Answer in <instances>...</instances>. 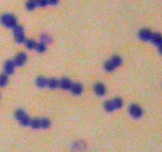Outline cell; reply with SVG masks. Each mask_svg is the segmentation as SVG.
<instances>
[{
	"mask_svg": "<svg viewBox=\"0 0 162 152\" xmlns=\"http://www.w3.org/2000/svg\"><path fill=\"white\" fill-rule=\"evenodd\" d=\"M122 63H123V59L120 56H114L107 62H105L104 64V68L108 72H112L115 69L120 67Z\"/></svg>",
	"mask_w": 162,
	"mask_h": 152,
	"instance_id": "6da1fadb",
	"label": "cell"
},
{
	"mask_svg": "<svg viewBox=\"0 0 162 152\" xmlns=\"http://www.w3.org/2000/svg\"><path fill=\"white\" fill-rule=\"evenodd\" d=\"M0 22L6 28L13 29L18 25V20L14 15L11 14H4L0 17Z\"/></svg>",
	"mask_w": 162,
	"mask_h": 152,
	"instance_id": "7a4b0ae2",
	"label": "cell"
},
{
	"mask_svg": "<svg viewBox=\"0 0 162 152\" xmlns=\"http://www.w3.org/2000/svg\"><path fill=\"white\" fill-rule=\"evenodd\" d=\"M14 116L16 120L18 121L21 125L25 127H28L30 125L32 119L29 117V115L23 110H16Z\"/></svg>",
	"mask_w": 162,
	"mask_h": 152,
	"instance_id": "3957f363",
	"label": "cell"
},
{
	"mask_svg": "<svg viewBox=\"0 0 162 152\" xmlns=\"http://www.w3.org/2000/svg\"><path fill=\"white\" fill-rule=\"evenodd\" d=\"M129 113L131 117L135 119L140 118L143 114L142 109L137 104H132L129 106Z\"/></svg>",
	"mask_w": 162,
	"mask_h": 152,
	"instance_id": "277c9868",
	"label": "cell"
},
{
	"mask_svg": "<svg viewBox=\"0 0 162 152\" xmlns=\"http://www.w3.org/2000/svg\"><path fill=\"white\" fill-rule=\"evenodd\" d=\"M27 55L25 52H20L13 59L14 63L16 67H22L27 61Z\"/></svg>",
	"mask_w": 162,
	"mask_h": 152,
	"instance_id": "5b68a950",
	"label": "cell"
},
{
	"mask_svg": "<svg viewBox=\"0 0 162 152\" xmlns=\"http://www.w3.org/2000/svg\"><path fill=\"white\" fill-rule=\"evenodd\" d=\"M15 67H16V66H15L13 60H10H10H6L3 65L4 73L6 74H7L8 76L10 75V74H12L14 72Z\"/></svg>",
	"mask_w": 162,
	"mask_h": 152,
	"instance_id": "8992f818",
	"label": "cell"
},
{
	"mask_svg": "<svg viewBox=\"0 0 162 152\" xmlns=\"http://www.w3.org/2000/svg\"><path fill=\"white\" fill-rule=\"evenodd\" d=\"M152 34H153V33L149 30L143 29L138 33V37H139V39L143 41H149L151 39Z\"/></svg>",
	"mask_w": 162,
	"mask_h": 152,
	"instance_id": "52a82bcc",
	"label": "cell"
},
{
	"mask_svg": "<svg viewBox=\"0 0 162 152\" xmlns=\"http://www.w3.org/2000/svg\"><path fill=\"white\" fill-rule=\"evenodd\" d=\"M93 90L95 92L97 96H104L106 93V88H105V86L104 85L102 82H97L94 85Z\"/></svg>",
	"mask_w": 162,
	"mask_h": 152,
	"instance_id": "ba28073f",
	"label": "cell"
},
{
	"mask_svg": "<svg viewBox=\"0 0 162 152\" xmlns=\"http://www.w3.org/2000/svg\"><path fill=\"white\" fill-rule=\"evenodd\" d=\"M72 84H73V82H72L71 80L68 78H63L62 79L59 80V87H60L61 89L64 90H70Z\"/></svg>",
	"mask_w": 162,
	"mask_h": 152,
	"instance_id": "9c48e42d",
	"label": "cell"
},
{
	"mask_svg": "<svg viewBox=\"0 0 162 152\" xmlns=\"http://www.w3.org/2000/svg\"><path fill=\"white\" fill-rule=\"evenodd\" d=\"M71 91V93L73 94L75 96H78V95L81 94L83 91V86L81 83H78V82H75V83H73L71 86V88L70 90Z\"/></svg>",
	"mask_w": 162,
	"mask_h": 152,
	"instance_id": "30bf717a",
	"label": "cell"
},
{
	"mask_svg": "<svg viewBox=\"0 0 162 152\" xmlns=\"http://www.w3.org/2000/svg\"><path fill=\"white\" fill-rule=\"evenodd\" d=\"M48 79L44 76H39L38 78L36 80V85L38 86L39 88H45L48 86Z\"/></svg>",
	"mask_w": 162,
	"mask_h": 152,
	"instance_id": "8fae6325",
	"label": "cell"
},
{
	"mask_svg": "<svg viewBox=\"0 0 162 152\" xmlns=\"http://www.w3.org/2000/svg\"><path fill=\"white\" fill-rule=\"evenodd\" d=\"M150 41L154 45L159 47L160 45H162V35H160V34H153Z\"/></svg>",
	"mask_w": 162,
	"mask_h": 152,
	"instance_id": "7c38bea8",
	"label": "cell"
},
{
	"mask_svg": "<svg viewBox=\"0 0 162 152\" xmlns=\"http://www.w3.org/2000/svg\"><path fill=\"white\" fill-rule=\"evenodd\" d=\"M51 90H55L59 87V80L55 78H52L48 79V86Z\"/></svg>",
	"mask_w": 162,
	"mask_h": 152,
	"instance_id": "4fadbf2b",
	"label": "cell"
},
{
	"mask_svg": "<svg viewBox=\"0 0 162 152\" xmlns=\"http://www.w3.org/2000/svg\"><path fill=\"white\" fill-rule=\"evenodd\" d=\"M112 102H113V106H114L115 110H120V109H121V108L123 107V106H124V101H123V99L120 98H118V97L113 98V100H112Z\"/></svg>",
	"mask_w": 162,
	"mask_h": 152,
	"instance_id": "5bb4252c",
	"label": "cell"
},
{
	"mask_svg": "<svg viewBox=\"0 0 162 152\" xmlns=\"http://www.w3.org/2000/svg\"><path fill=\"white\" fill-rule=\"evenodd\" d=\"M30 126L31 128H34V129H40V128H41V119H32Z\"/></svg>",
	"mask_w": 162,
	"mask_h": 152,
	"instance_id": "9a60e30c",
	"label": "cell"
},
{
	"mask_svg": "<svg viewBox=\"0 0 162 152\" xmlns=\"http://www.w3.org/2000/svg\"><path fill=\"white\" fill-rule=\"evenodd\" d=\"M37 44V43L33 39H26V42H25V45H26V47L28 48V49H30V50H35Z\"/></svg>",
	"mask_w": 162,
	"mask_h": 152,
	"instance_id": "2e32d148",
	"label": "cell"
},
{
	"mask_svg": "<svg viewBox=\"0 0 162 152\" xmlns=\"http://www.w3.org/2000/svg\"><path fill=\"white\" fill-rule=\"evenodd\" d=\"M26 6L28 10H30V11L35 10L37 7V0H28L27 2H26Z\"/></svg>",
	"mask_w": 162,
	"mask_h": 152,
	"instance_id": "e0dca14e",
	"label": "cell"
},
{
	"mask_svg": "<svg viewBox=\"0 0 162 152\" xmlns=\"http://www.w3.org/2000/svg\"><path fill=\"white\" fill-rule=\"evenodd\" d=\"M9 78H8V75L6 74L5 73L0 74V87H4L7 85Z\"/></svg>",
	"mask_w": 162,
	"mask_h": 152,
	"instance_id": "ac0fdd59",
	"label": "cell"
},
{
	"mask_svg": "<svg viewBox=\"0 0 162 152\" xmlns=\"http://www.w3.org/2000/svg\"><path fill=\"white\" fill-rule=\"evenodd\" d=\"M35 50L39 53H43V52H44L47 50V45H45V44L42 42L37 43V45H36Z\"/></svg>",
	"mask_w": 162,
	"mask_h": 152,
	"instance_id": "d6986e66",
	"label": "cell"
},
{
	"mask_svg": "<svg viewBox=\"0 0 162 152\" xmlns=\"http://www.w3.org/2000/svg\"><path fill=\"white\" fill-rule=\"evenodd\" d=\"M104 108H105V111L109 112V113H112V112H113L115 110L112 100L105 102V104H104Z\"/></svg>",
	"mask_w": 162,
	"mask_h": 152,
	"instance_id": "ffe728a7",
	"label": "cell"
},
{
	"mask_svg": "<svg viewBox=\"0 0 162 152\" xmlns=\"http://www.w3.org/2000/svg\"><path fill=\"white\" fill-rule=\"evenodd\" d=\"M12 30H13L14 32V36L20 35V34H24V28L18 24L17 25V26H15Z\"/></svg>",
	"mask_w": 162,
	"mask_h": 152,
	"instance_id": "44dd1931",
	"label": "cell"
},
{
	"mask_svg": "<svg viewBox=\"0 0 162 152\" xmlns=\"http://www.w3.org/2000/svg\"><path fill=\"white\" fill-rule=\"evenodd\" d=\"M14 41L18 44H25L26 41V37L25 34H20V35L14 36Z\"/></svg>",
	"mask_w": 162,
	"mask_h": 152,
	"instance_id": "7402d4cb",
	"label": "cell"
},
{
	"mask_svg": "<svg viewBox=\"0 0 162 152\" xmlns=\"http://www.w3.org/2000/svg\"><path fill=\"white\" fill-rule=\"evenodd\" d=\"M51 126V121L48 118H41V128L47 129Z\"/></svg>",
	"mask_w": 162,
	"mask_h": 152,
	"instance_id": "603a6c76",
	"label": "cell"
},
{
	"mask_svg": "<svg viewBox=\"0 0 162 152\" xmlns=\"http://www.w3.org/2000/svg\"><path fill=\"white\" fill-rule=\"evenodd\" d=\"M51 41H52V38L47 34H43L41 36V42L44 43L45 45H48Z\"/></svg>",
	"mask_w": 162,
	"mask_h": 152,
	"instance_id": "cb8c5ba5",
	"label": "cell"
},
{
	"mask_svg": "<svg viewBox=\"0 0 162 152\" xmlns=\"http://www.w3.org/2000/svg\"><path fill=\"white\" fill-rule=\"evenodd\" d=\"M37 2L39 7H45L48 5V0H37Z\"/></svg>",
	"mask_w": 162,
	"mask_h": 152,
	"instance_id": "d4e9b609",
	"label": "cell"
},
{
	"mask_svg": "<svg viewBox=\"0 0 162 152\" xmlns=\"http://www.w3.org/2000/svg\"><path fill=\"white\" fill-rule=\"evenodd\" d=\"M48 5H51V6H55L57 5L58 2H59V0H48Z\"/></svg>",
	"mask_w": 162,
	"mask_h": 152,
	"instance_id": "484cf974",
	"label": "cell"
},
{
	"mask_svg": "<svg viewBox=\"0 0 162 152\" xmlns=\"http://www.w3.org/2000/svg\"><path fill=\"white\" fill-rule=\"evenodd\" d=\"M158 48H159V52H160V53L162 55V45H160V46L158 47Z\"/></svg>",
	"mask_w": 162,
	"mask_h": 152,
	"instance_id": "4316f807",
	"label": "cell"
}]
</instances>
